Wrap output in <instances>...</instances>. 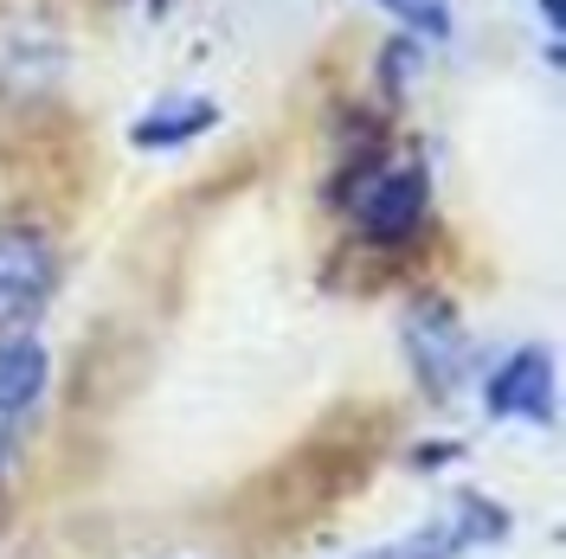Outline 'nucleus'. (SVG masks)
<instances>
[{
	"label": "nucleus",
	"mask_w": 566,
	"mask_h": 559,
	"mask_svg": "<svg viewBox=\"0 0 566 559\" xmlns=\"http://www.w3.org/2000/svg\"><path fill=\"white\" fill-rule=\"evenodd\" d=\"M502 527H509V515H502L495 502L463 495L451 515H438L431 527L406 534V540H387V547H374V553H360V559H458V553H470V547L495 540Z\"/></svg>",
	"instance_id": "1"
},
{
	"label": "nucleus",
	"mask_w": 566,
	"mask_h": 559,
	"mask_svg": "<svg viewBox=\"0 0 566 559\" xmlns=\"http://www.w3.org/2000/svg\"><path fill=\"white\" fill-rule=\"evenodd\" d=\"M52 283H59L52 239H39V232H27V225L0 232V328L39 315V303L52 296Z\"/></svg>",
	"instance_id": "2"
},
{
	"label": "nucleus",
	"mask_w": 566,
	"mask_h": 559,
	"mask_svg": "<svg viewBox=\"0 0 566 559\" xmlns=\"http://www.w3.org/2000/svg\"><path fill=\"white\" fill-rule=\"evenodd\" d=\"M406 348H412V367H419V380L431 392H451L463 380L470 341H463V321L444 303H419V309L406 315Z\"/></svg>",
	"instance_id": "3"
},
{
	"label": "nucleus",
	"mask_w": 566,
	"mask_h": 559,
	"mask_svg": "<svg viewBox=\"0 0 566 559\" xmlns=\"http://www.w3.org/2000/svg\"><path fill=\"white\" fill-rule=\"evenodd\" d=\"M419 219H424V175L419 168H392V175H380L360 193V225L380 245H399L406 232H419Z\"/></svg>",
	"instance_id": "4"
},
{
	"label": "nucleus",
	"mask_w": 566,
	"mask_h": 559,
	"mask_svg": "<svg viewBox=\"0 0 566 559\" xmlns=\"http://www.w3.org/2000/svg\"><path fill=\"white\" fill-rule=\"evenodd\" d=\"M490 412L502 419H554V360L547 348H528L515 360H502V373L490 380Z\"/></svg>",
	"instance_id": "5"
},
{
	"label": "nucleus",
	"mask_w": 566,
	"mask_h": 559,
	"mask_svg": "<svg viewBox=\"0 0 566 559\" xmlns=\"http://www.w3.org/2000/svg\"><path fill=\"white\" fill-rule=\"evenodd\" d=\"M212 123H219V109L207 97H175V104H161L155 116H142L129 136H136V148H180V141L207 136Z\"/></svg>",
	"instance_id": "6"
},
{
	"label": "nucleus",
	"mask_w": 566,
	"mask_h": 559,
	"mask_svg": "<svg viewBox=\"0 0 566 559\" xmlns=\"http://www.w3.org/2000/svg\"><path fill=\"white\" fill-rule=\"evenodd\" d=\"M45 348L39 341H0V412H27L45 392Z\"/></svg>",
	"instance_id": "7"
},
{
	"label": "nucleus",
	"mask_w": 566,
	"mask_h": 559,
	"mask_svg": "<svg viewBox=\"0 0 566 559\" xmlns=\"http://www.w3.org/2000/svg\"><path fill=\"white\" fill-rule=\"evenodd\" d=\"M387 13H399L412 33H424V39H444L451 33V7L444 0H380Z\"/></svg>",
	"instance_id": "8"
},
{
	"label": "nucleus",
	"mask_w": 566,
	"mask_h": 559,
	"mask_svg": "<svg viewBox=\"0 0 566 559\" xmlns=\"http://www.w3.org/2000/svg\"><path fill=\"white\" fill-rule=\"evenodd\" d=\"M541 13H547V20H554V27H560V0H541Z\"/></svg>",
	"instance_id": "9"
}]
</instances>
